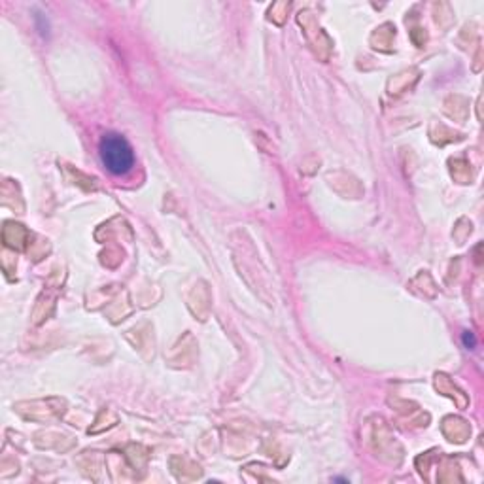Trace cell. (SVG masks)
<instances>
[{"label": "cell", "instance_id": "7a4b0ae2", "mask_svg": "<svg viewBox=\"0 0 484 484\" xmlns=\"http://www.w3.org/2000/svg\"><path fill=\"white\" fill-rule=\"evenodd\" d=\"M462 340H463V347H465V348H475V347H477V339H475V335H473V333H471V331H463Z\"/></svg>", "mask_w": 484, "mask_h": 484}, {"label": "cell", "instance_id": "6da1fadb", "mask_svg": "<svg viewBox=\"0 0 484 484\" xmlns=\"http://www.w3.org/2000/svg\"><path fill=\"white\" fill-rule=\"evenodd\" d=\"M102 165L114 176H125L135 166V152L127 142V138L117 133H106L99 142Z\"/></svg>", "mask_w": 484, "mask_h": 484}]
</instances>
